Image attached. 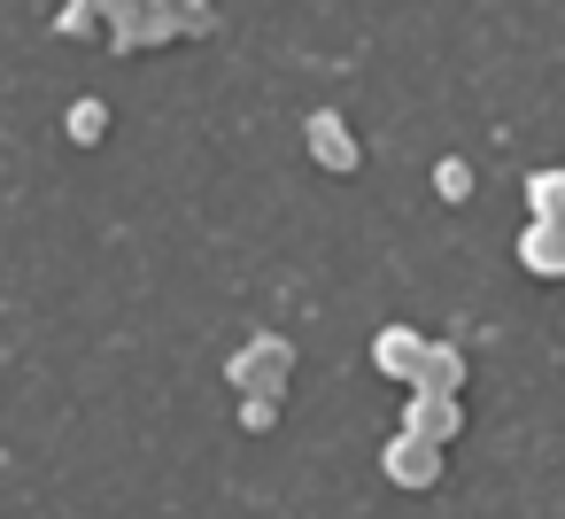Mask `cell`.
I'll return each mask as SVG.
<instances>
[{
    "instance_id": "7c38bea8",
    "label": "cell",
    "mask_w": 565,
    "mask_h": 519,
    "mask_svg": "<svg viewBox=\"0 0 565 519\" xmlns=\"http://www.w3.org/2000/svg\"><path fill=\"white\" fill-rule=\"evenodd\" d=\"M94 17H102V9H94V0H71V9L55 17V32H71V40H78V32H94Z\"/></svg>"
},
{
    "instance_id": "9c48e42d",
    "label": "cell",
    "mask_w": 565,
    "mask_h": 519,
    "mask_svg": "<svg viewBox=\"0 0 565 519\" xmlns=\"http://www.w3.org/2000/svg\"><path fill=\"white\" fill-rule=\"evenodd\" d=\"M418 388H441V395H457V388H465V357L434 341V357H426V372H418Z\"/></svg>"
},
{
    "instance_id": "8992f818",
    "label": "cell",
    "mask_w": 565,
    "mask_h": 519,
    "mask_svg": "<svg viewBox=\"0 0 565 519\" xmlns=\"http://www.w3.org/2000/svg\"><path fill=\"white\" fill-rule=\"evenodd\" d=\"M519 272L565 279V218H526V233H519Z\"/></svg>"
},
{
    "instance_id": "5b68a950",
    "label": "cell",
    "mask_w": 565,
    "mask_h": 519,
    "mask_svg": "<svg viewBox=\"0 0 565 519\" xmlns=\"http://www.w3.org/2000/svg\"><path fill=\"white\" fill-rule=\"evenodd\" d=\"M403 426L426 434V442H457V434H465V403L441 395V388H411V395H403Z\"/></svg>"
},
{
    "instance_id": "52a82bcc",
    "label": "cell",
    "mask_w": 565,
    "mask_h": 519,
    "mask_svg": "<svg viewBox=\"0 0 565 519\" xmlns=\"http://www.w3.org/2000/svg\"><path fill=\"white\" fill-rule=\"evenodd\" d=\"M63 133H71L78 148H102V140H109V109H102V102H71Z\"/></svg>"
},
{
    "instance_id": "ba28073f",
    "label": "cell",
    "mask_w": 565,
    "mask_h": 519,
    "mask_svg": "<svg viewBox=\"0 0 565 519\" xmlns=\"http://www.w3.org/2000/svg\"><path fill=\"white\" fill-rule=\"evenodd\" d=\"M434 194H441L449 210L472 202V163H465V156H441V163H434Z\"/></svg>"
},
{
    "instance_id": "6da1fadb",
    "label": "cell",
    "mask_w": 565,
    "mask_h": 519,
    "mask_svg": "<svg viewBox=\"0 0 565 519\" xmlns=\"http://www.w3.org/2000/svg\"><path fill=\"white\" fill-rule=\"evenodd\" d=\"M380 473H387L395 488L426 496V488H434V480L449 473V442H426V434H411V426H403V434H395V442L380 449Z\"/></svg>"
},
{
    "instance_id": "3957f363",
    "label": "cell",
    "mask_w": 565,
    "mask_h": 519,
    "mask_svg": "<svg viewBox=\"0 0 565 519\" xmlns=\"http://www.w3.org/2000/svg\"><path fill=\"white\" fill-rule=\"evenodd\" d=\"M426 357H434V341H426L418 326H380V333H372V364H380L387 380H403V388H418Z\"/></svg>"
},
{
    "instance_id": "8fae6325",
    "label": "cell",
    "mask_w": 565,
    "mask_h": 519,
    "mask_svg": "<svg viewBox=\"0 0 565 519\" xmlns=\"http://www.w3.org/2000/svg\"><path fill=\"white\" fill-rule=\"evenodd\" d=\"M241 426H248V434L279 426V403H271V395H248V403H241Z\"/></svg>"
},
{
    "instance_id": "30bf717a",
    "label": "cell",
    "mask_w": 565,
    "mask_h": 519,
    "mask_svg": "<svg viewBox=\"0 0 565 519\" xmlns=\"http://www.w3.org/2000/svg\"><path fill=\"white\" fill-rule=\"evenodd\" d=\"M526 210L534 218H565V171H534L526 179Z\"/></svg>"
},
{
    "instance_id": "7a4b0ae2",
    "label": "cell",
    "mask_w": 565,
    "mask_h": 519,
    "mask_svg": "<svg viewBox=\"0 0 565 519\" xmlns=\"http://www.w3.org/2000/svg\"><path fill=\"white\" fill-rule=\"evenodd\" d=\"M287 372H295V349H287L279 333H256V341L233 357V388H241V395H279Z\"/></svg>"
},
{
    "instance_id": "277c9868",
    "label": "cell",
    "mask_w": 565,
    "mask_h": 519,
    "mask_svg": "<svg viewBox=\"0 0 565 519\" xmlns=\"http://www.w3.org/2000/svg\"><path fill=\"white\" fill-rule=\"evenodd\" d=\"M302 140H310V163L318 171H333V179H349L356 163H364V148H356V133L333 117V109H318L310 125H302Z\"/></svg>"
}]
</instances>
